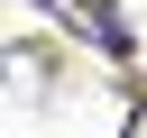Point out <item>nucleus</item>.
Wrapping results in <instances>:
<instances>
[{
	"mask_svg": "<svg viewBox=\"0 0 147 138\" xmlns=\"http://www.w3.org/2000/svg\"><path fill=\"white\" fill-rule=\"evenodd\" d=\"M129 138H147V110H138V120H129Z\"/></svg>",
	"mask_w": 147,
	"mask_h": 138,
	"instance_id": "nucleus-1",
	"label": "nucleus"
}]
</instances>
